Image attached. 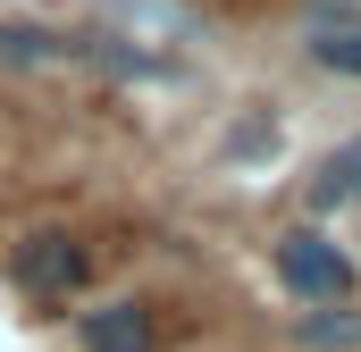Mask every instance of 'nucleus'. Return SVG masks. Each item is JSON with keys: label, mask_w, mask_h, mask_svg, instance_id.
<instances>
[{"label": "nucleus", "mask_w": 361, "mask_h": 352, "mask_svg": "<svg viewBox=\"0 0 361 352\" xmlns=\"http://www.w3.org/2000/svg\"><path fill=\"white\" fill-rule=\"evenodd\" d=\"M269 268H277V285H286L294 302H311V310H328V302H353V285H361L353 252H345L328 227H311V218L269 235Z\"/></svg>", "instance_id": "nucleus-1"}, {"label": "nucleus", "mask_w": 361, "mask_h": 352, "mask_svg": "<svg viewBox=\"0 0 361 352\" xmlns=\"http://www.w3.org/2000/svg\"><path fill=\"white\" fill-rule=\"evenodd\" d=\"M294 344H311V352H361V310L353 302H328V310L294 319Z\"/></svg>", "instance_id": "nucleus-7"}, {"label": "nucleus", "mask_w": 361, "mask_h": 352, "mask_svg": "<svg viewBox=\"0 0 361 352\" xmlns=\"http://www.w3.org/2000/svg\"><path fill=\"white\" fill-rule=\"evenodd\" d=\"M302 201H311V227L361 201V134H353V143H336V151H328V160L311 168V184H302Z\"/></svg>", "instance_id": "nucleus-4"}, {"label": "nucleus", "mask_w": 361, "mask_h": 352, "mask_svg": "<svg viewBox=\"0 0 361 352\" xmlns=\"http://www.w3.org/2000/svg\"><path fill=\"white\" fill-rule=\"evenodd\" d=\"M302 59H311L319 76H361V8H353V0H336V17H328V25H311Z\"/></svg>", "instance_id": "nucleus-5"}, {"label": "nucleus", "mask_w": 361, "mask_h": 352, "mask_svg": "<svg viewBox=\"0 0 361 352\" xmlns=\"http://www.w3.org/2000/svg\"><path fill=\"white\" fill-rule=\"evenodd\" d=\"M92 244L76 227H34V235H17L8 244V285L17 294H34V302H76L92 285Z\"/></svg>", "instance_id": "nucleus-2"}, {"label": "nucleus", "mask_w": 361, "mask_h": 352, "mask_svg": "<svg viewBox=\"0 0 361 352\" xmlns=\"http://www.w3.org/2000/svg\"><path fill=\"white\" fill-rule=\"evenodd\" d=\"M269 143H277V126H269V118H244V126L227 134V151H269Z\"/></svg>", "instance_id": "nucleus-8"}, {"label": "nucleus", "mask_w": 361, "mask_h": 352, "mask_svg": "<svg viewBox=\"0 0 361 352\" xmlns=\"http://www.w3.org/2000/svg\"><path fill=\"white\" fill-rule=\"evenodd\" d=\"M59 59H68V25L0 17V68H59Z\"/></svg>", "instance_id": "nucleus-6"}, {"label": "nucleus", "mask_w": 361, "mask_h": 352, "mask_svg": "<svg viewBox=\"0 0 361 352\" xmlns=\"http://www.w3.org/2000/svg\"><path fill=\"white\" fill-rule=\"evenodd\" d=\"M76 344L85 352H160V310L143 294H101L76 310Z\"/></svg>", "instance_id": "nucleus-3"}]
</instances>
